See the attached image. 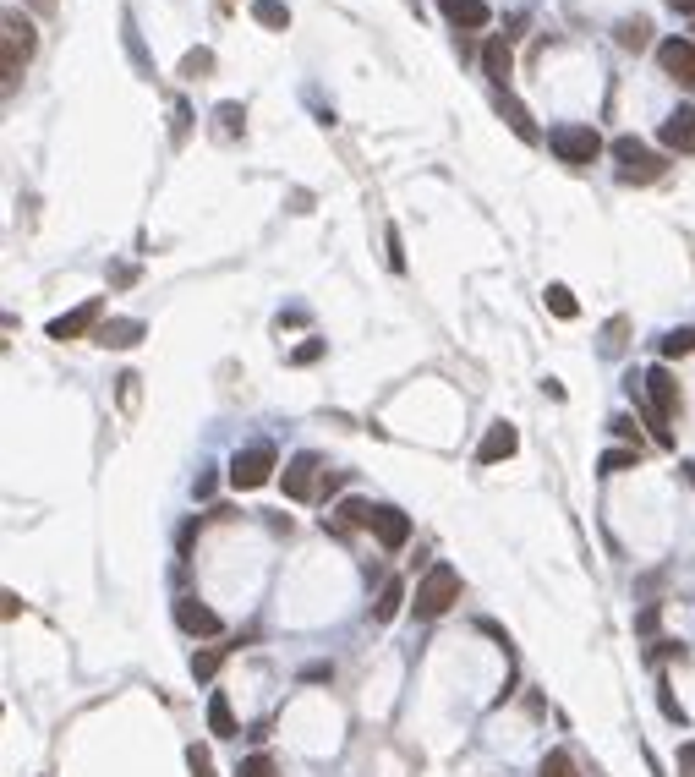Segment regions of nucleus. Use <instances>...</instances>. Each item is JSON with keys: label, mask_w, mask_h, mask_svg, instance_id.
<instances>
[{"label": "nucleus", "mask_w": 695, "mask_h": 777, "mask_svg": "<svg viewBox=\"0 0 695 777\" xmlns=\"http://www.w3.org/2000/svg\"><path fill=\"white\" fill-rule=\"evenodd\" d=\"M0 55H6V88L22 83V66L33 55V22L22 11H6V39H0Z\"/></svg>", "instance_id": "423d86ee"}, {"label": "nucleus", "mask_w": 695, "mask_h": 777, "mask_svg": "<svg viewBox=\"0 0 695 777\" xmlns=\"http://www.w3.org/2000/svg\"><path fill=\"white\" fill-rule=\"evenodd\" d=\"M657 137H663L668 154H695V104H679V110L663 121V132H657Z\"/></svg>", "instance_id": "f8f14e48"}, {"label": "nucleus", "mask_w": 695, "mask_h": 777, "mask_svg": "<svg viewBox=\"0 0 695 777\" xmlns=\"http://www.w3.org/2000/svg\"><path fill=\"white\" fill-rule=\"evenodd\" d=\"M498 115H504V121H509V132H515L520 143H537V126H531L526 104H520L515 94H498Z\"/></svg>", "instance_id": "a211bd4d"}, {"label": "nucleus", "mask_w": 695, "mask_h": 777, "mask_svg": "<svg viewBox=\"0 0 695 777\" xmlns=\"http://www.w3.org/2000/svg\"><path fill=\"white\" fill-rule=\"evenodd\" d=\"M657 706H663V717H674V723L685 728V706L674 701V690H668V684H657Z\"/></svg>", "instance_id": "7c9ffc66"}, {"label": "nucleus", "mask_w": 695, "mask_h": 777, "mask_svg": "<svg viewBox=\"0 0 695 777\" xmlns=\"http://www.w3.org/2000/svg\"><path fill=\"white\" fill-rule=\"evenodd\" d=\"M613 159H619L624 187H652V181H663V170H668V159L652 154L641 137H613Z\"/></svg>", "instance_id": "f03ea898"}, {"label": "nucleus", "mask_w": 695, "mask_h": 777, "mask_svg": "<svg viewBox=\"0 0 695 777\" xmlns=\"http://www.w3.org/2000/svg\"><path fill=\"white\" fill-rule=\"evenodd\" d=\"M94 340L104 345V351H132V345L143 340V323L137 318H104L94 329Z\"/></svg>", "instance_id": "4468645a"}, {"label": "nucleus", "mask_w": 695, "mask_h": 777, "mask_svg": "<svg viewBox=\"0 0 695 777\" xmlns=\"http://www.w3.org/2000/svg\"><path fill=\"white\" fill-rule=\"evenodd\" d=\"M214 487H219V477H214V471H203V477H198V487H192V493H198V498H208V493H214Z\"/></svg>", "instance_id": "ea45409f"}, {"label": "nucleus", "mask_w": 695, "mask_h": 777, "mask_svg": "<svg viewBox=\"0 0 695 777\" xmlns=\"http://www.w3.org/2000/svg\"><path fill=\"white\" fill-rule=\"evenodd\" d=\"M318 356H323V340H307V345H296V351H291V362L296 367H312Z\"/></svg>", "instance_id": "f704fd0d"}, {"label": "nucleus", "mask_w": 695, "mask_h": 777, "mask_svg": "<svg viewBox=\"0 0 695 777\" xmlns=\"http://www.w3.org/2000/svg\"><path fill=\"white\" fill-rule=\"evenodd\" d=\"M482 72H488V83L498 94H509V72H515V55H509L504 39H488V50H482Z\"/></svg>", "instance_id": "dca6fc26"}, {"label": "nucleus", "mask_w": 695, "mask_h": 777, "mask_svg": "<svg viewBox=\"0 0 695 777\" xmlns=\"http://www.w3.org/2000/svg\"><path fill=\"white\" fill-rule=\"evenodd\" d=\"M679 777H695V739L679 745Z\"/></svg>", "instance_id": "e433bc0d"}, {"label": "nucleus", "mask_w": 695, "mask_h": 777, "mask_svg": "<svg viewBox=\"0 0 695 777\" xmlns=\"http://www.w3.org/2000/svg\"><path fill=\"white\" fill-rule=\"evenodd\" d=\"M613 39H619V50H646V44H652V22H646V17H624L619 28H613Z\"/></svg>", "instance_id": "aec40b11"}, {"label": "nucleus", "mask_w": 695, "mask_h": 777, "mask_svg": "<svg viewBox=\"0 0 695 777\" xmlns=\"http://www.w3.org/2000/svg\"><path fill=\"white\" fill-rule=\"evenodd\" d=\"M236 777H274V761H269V756H247V761L236 767Z\"/></svg>", "instance_id": "2f4dec72"}, {"label": "nucleus", "mask_w": 695, "mask_h": 777, "mask_svg": "<svg viewBox=\"0 0 695 777\" xmlns=\"http://www.w3.org/2000/svg\"><path fill=\"white\" fill-rule=\"evenodd\" d=\"M0 613H6V619H17V613H22V597H17V591H6V597H0Z\"/></svg>", "instance_id": "58836bf2"}, {"label": "nucleus", "mask_w": 695, "mask_h": 777, "mask_svg": "<svg viewBox=\"0 0 695 777\" xmlns=\"http://www.w3.org/2000/svg\"><path fill=\"white\" fill-rule=\"evenodd\" d=\"M679 471H685V482L695 487V460H685V466H679Z\"/></svg>", "instance_id": "37998d69"}, {"label": "nucleus", "mask_w": 695, "mask_h": 777, "mask_svg": "<svg viewBox=\"0 0 695 777\" xmlns=\"http://www.w3.org/2000/svg\"><path fill=\"white\" fill-rule=\"evenodd\" d=\"M208 72H214V55L208 50H192L187 61H181V77H208Z\"/></svg>", "instance_id": "c756f323"}, {"label": "nucleus", "mask_w": 695, "mask_h": 777, "mask_svg": "<svg viewBox=\"0 0 695 777\" xmlns=\"http://www.w3.org/2000/svg\"><path fill=\"white\" fill-rule=\"evenodd\" d=\"M384 247H389V269H405V252H400V230H384Z\"/></svg>", "instance_id": "c9c22d12"}, {"label": "nucleus", "mask_w": 695, "mask_h": 777, "mask_svg": "<svg viewBox=\"0 0 695 777\" xmlns=\"http://www.w3.org/2000/svg\"><path fill=\"white\" fill-rule=\"evenodd\" d=\"M641 384H646V405H652V427H657V438L668 444V422H674L679 405H685V394H679V378L668 373V367H652Z\"/></svg>", "instance_id": "20e7f679"}, {"label": "nucleus", "mask_w": 695, "mask_h": 777, "mask_svg": "<svg viewBox=\"0 0 695 777\" xmlns=\"http://www.w3.org/2000/svg\"><path fill=\"white\" fill-rule=\"evenodd\" d=\"M613 438H624V444H630V449H641V433H635V422H630V416H613Z\"/></svg>", "instance_id": "72a5a7b5"}, {"label": "nucleus", "mask_w": 695, "mask_h": 777, "mask_svg": "<svg viewBox=\"0 0 695 777\" xmlns=\"http://www.w3.org/2000/svg\"><path fill=\"white\" fill-rule=\"evenodd\" d=\"M373 537L384 542L389 553H400L405 542H411V515L395 509V504H373Z\"/></svg>", "instance_id": "9d476101"}, {"label": "nucleus", "mask_w": 695, "mask_h": 777, "mask_svg": "<svg viewBox=\"0 0 695 777\" xmlns=\"http://www.w3.org/2000/svg\"><path fill=\"white\" fill-rule=\"evenodd\" d=\"M460 602V575L449 564H427V575L416 581V619H444L449 608Z\"/></svg>", "instance_id": "f257e3e1"}, {"label": "nucleus", "mask_w": 695, "mask_h": 777, "mask_svg": "<svg viewBox=\"0 0 695 777\" xmlns=\"http://www.w3.org/2000/svg\"><path fill=\"white\" fill-rule=\"evenodd\" d=\"M187 767H192V777H214V761H208V750H203V745H192V750H187Z\"/></svg>", "instance_id": "473e14b6"}, {"label": "nucleus", "mask_w": 695, "mask_h": 777, "mask_svg": "<svg viewBox=\"0 0 695 777\" xmlns=\"http://www.w3.org/2000/svg\"><path fill=\"white\" fill-rule=\"evenodd\" d=\"M635 624H641V635H652V630H657V602H652V608H646V613H641V619H635Z\"/></svg>", "instance_id": "a19ab883"}, {"label": "nucleus", "mask_w": 695, "mask_h": 777, "mask_svg": "<svg viewBox=\"0 0 695 777\" xmlns=\"http://www.w3.org/2000/svg\"><path fill=\"white\" fill-rule=\"evenodd\" d=\"M214 121H219V132H225V137H236L247 115H241V104H219V110H214Z\"/></svg>", "instance_id": "cd10ccee"}, {"label": "nucleus", "mask_w": 695, "mask_h": 777, "mask_svg": "<svg viewBox=\"0 0 695 777\" xmlns=\"http://www.w3.org/2000/svg\"><path fill=\"white\" fill-rule=\"evenodd\" d=\"M176 624L187 635H203V641H219V635H225V619H219L208 602H198V597H176Z\"/></svg>", "instance_id": "0eeeda50"}, {"label": "nucleus", "mask_w": 695, "mask_h": 777, "mask_svg": "<svg viewBox=\"0 0 695 777\" xmlns=\"http://www.w3.org/2000/svg\"><path fill=\"white\" fill-rule=\"evenodd\" d=\"M99 312H104V301H99V296H94V301H83V307H72L66 318H55V323H50V340H61V345H66V340H83L88 329H99V323H104Z\"/></svg>", "instance_id": "9b49d317"}, {"label": "nucleus", "mask_w": 695, "mask_h": 777, "mask_svg": "<svg viewBox=\"0 0 695 777\" xmlns=\"http://www.w3.org/2000/svg\"><path fill=\"white\" fill-rule=\"evenodd\" d=\"M657 66H663L679 88H690V94H695V44L690 39H663V44H657Z\"/></svg>", "instance_id": "6e6552de"}, {"label": "nucleus", "mask_w": 695, "mask_h": 777, "mask_svg": "<svg viewBox=\"0 0 695 777\" xmlns=\"http://www.w3.org/2000/svg\"><path fill=\"white\" fill-rule=\"evenodd\" d=\"M635 466H641V449H608V455L597 460L602 477H619V471H635Z\"/></svg>", "instance_id": "b1692460"}, {"label": "nucleus", "mask_w": 695, "mask_h": 777, "mask_svg": "<svg viewBox=\"0 0 695 777\" xmlns=\"http://www.w3.org/2000/svg\"><path fill=\"white\" fill-rule=\"evenodd\" d=\"M548 148L559 154V165H597V154H602V137H597V126H586V121H570V126H553V137H548Z\"/></svg>", "instance_id": "7ed1b4c3"}, {"label": "nucleus", "mask_w": 695, "mask_h": 777, "mask_svg": "<svg viewBox=\"0 0 695 777\" xmlns=\"http://www.w3.org/2000/svg\"><path fill=\"white\" fill-rule=\"evenodd\" d=\"M28 6H39V11H55V0H28Z\"/></svg>", "instance_id": "c03bdc74"}, {"label": "nucleus", "mask_w": 695, "mask_h": 777, "mask_svg": "<svg viewBox=\"0 0 695 777\" xmlns=\"http://www.w3.org/2000/svg\"><path fill=\"white\" fill-rule=\"evenodd\" d=\"M318 455H307V449H301V455H291L285 460V498H296V504H307L312 493H318Z\"/></svg>", "instance_id": "1a4fd4ad"}, {"label": "nucleus", "mask_w": 695, "mask_h": 777, "mask_svg": "<svg viewBox=\"0 0 695 777\" xmlns=\"http://www.w3.org/2000/svg\"><path fill=\"white\" fill-rule=\"evenodd\" d=\"M438 11H444L455 28H466V33H482L493 22V6L488 0H438Z\"/></svg>", "instance_id": "ddd939ff"}, {"label": "nucleus", "mask_w": 695, "mask_h": 777, "mask_svg": "<svg viewBox=\"0 0 695 777\" xmlns=\"http://www.w3.org/2000/svg\"><path fill=\"white\" fill-rule=\"evenodd\" d=\"M230 652H236V646H203V652L192 657V679H214L219 668H225Z\"/></svg>", "instance_id": "5701e85b"}, {"label": "nucleus", "mask_w": 695, "mask_h": 777, "mask_svg": "<svg viewBox=\"0 0 695 777\" xmlns=\"http://www.w3.org/2000/svg\"><path fill=\"white\" fill-rule=\"evenodd\" d=\"M400 608H405V581H384V591L373 602V624H389Z\"/></svg>", "instance_id": "412c9836"}, {"label": "nucleus", "mask_w": 695, "mask_h": 777, "mask_svg": "<svg viewBox=\"0 0 695 777\" xmlns=\"http://www.w3.org/2000/svg\"><path fill=\"white\" fill-rule=\"evenodd\" d=\"M252 22L285 33V28H291V6H285V0H252Z\"/></svg>", "instance_id": "4be33fe9"}, {"label": "nucleus", "mask_w": 695, "mask_h": 777, "mask_svg": "<svg viewBox=\"0 0 695 777\" xmlns=\"http://www.w3.org/2000/svg\"><path fill=\"white\" fill-rule=\"evenodd\" d=\"M340 531H373V504L367 498H340Z\"/></svg>", "instance_id": "6ab92c4d"}, {"label": "nucleus", "mask_w": 695, "mask_h": 777, "mask_svg": "<svg viewBox=\"0 0 695 777\" xmlns=\"http://www.w3.org/2000/svg\"><path fill=\"white\" fill-rule=\"evenodd\" d=\"M208 734L214 739H236L241 728H236V712H230V695L225 690H214L208 695Z\"/></svg>", "instance_id": "f3484780"}, {"label": "nucleus", "mask_w": 695, "mask_h": 777, "mask_svg": "<svg viewBox=\"0 0 695 777\" xmlns=\"http://www.w3.org/2000/svg\"><path fill=\"white\" fill-rule=\"evenodd\" d=\"M515 449H520V433L509 422H493L488 438H482V449H477V460H482V466H498V460H509Z\"/></svg>", "instance_id": "2eb2a0df"}, {"label": "nucleus", "mask_w": 695, "mask_h": 777, "mask_svg": "<svg viewBox=\"0 0 695 777\" xmlns=\"http://www.w3.org/2000/svg\"><path fill=\"white\" fill-rule=\"evenodd\" d=\"M340 487H345L340 471H323V482H318V493H323V498H329V493H340Z\"/></svg>", "instance_id": "4c0bfd02"}, {"label": "nucleus", "mask_w": 695, "mask_h": 777, "mask_svg": "<svg viewBox=\"0 0 695 777\" xmlns=\"http://www.w3.org/2000/svg\"><path fill=\"white\" fill-rule=\"evenodd\" d=\"M542 301H548V312L553 318H575V296H570V285H548V291H542Z\"/></svg>", "instance_id": "a878e982"}, {"label": "nucleus", "mask_w": 695, "mask_h": 777, "mask_svg": "<svg viewBox=\"0 0 695 777\" xmlns=\"http://www.w3.org/2000/svg\"><path fill=\"white\" fill-rule=\"evenodd\" d=\"M274 477V444H247L230 455V487L236 493H252V487H263Z\"/></svg>", "instance_id": "39448f33"}, {"label": "nucleus", "mask_w": 695, "mask_h": 777, "mask_svg": "<svg viewBox=\"0 0 695 777\" xmlns=\"http://www.w3.org/2000/svg\"><path fill=\"white\" fill-rule=\"evenodd\" d=\"M674 11H685V17H695V0H668Z\"/></svg>", "instance_id": "79ce46f5"}, {"label": "nucleus", "mask_w": 695, "mask_h": 777, "mask_svg": "<svg viewBox=\"0 0 695 777\" xmlns=\"http://www.w3.org/2000/svg\"><path fill=\"white\" fill-rule=\"evenodd\" d=\"M624 334H630V323H624V318H613L608 329H602V351H608V356H619V351H624Z\"/></svg>", "instance_id": "c85d7f7f"}, {"label": "nucleus", "mask_w": 695, "mask_h": 777, "mask_svg": "<svg viewBox=\"0 0 695 777\" xmlns=\"http://www.w3.org/2000/svg\"><path fill=\"white\" fill-rule=\"evenodd\" d=\"M663 356H690L695 351V329H674V334H663V345H657Z\"/></svg>", "instance_id": "bb28decb"}, {"label": "nucleus", "mask_w": 695, "mask_h": 777, "mask_svg": "<svg viewBox=\"0 0 695 777\" xmlns=\"http://www.w3.org/2000/svg\"><path fill=\"white\" fill-rule=\"evenodd\" d=\"M537 777H581V772H575L570 750H548V756H542V767H537Z\"/></svg>", "instance_id": "393cba45"}]
</instances>
